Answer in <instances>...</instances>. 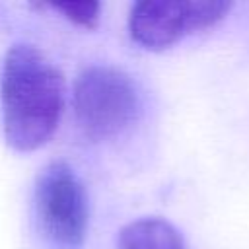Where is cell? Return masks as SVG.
I'll use <instances>...</instances> for the list:
<instances>
[{
  "instance_id": "cell-1",
  "label": "cell",
  "mask_w": 249,
  "mask_h": 249,
  "mask_svg": "<svg viewBox=\"0 0 249 249\" xmlns=\"http://www.w3.org/2000/svg\"><path fill=\"white\" fill-rule=\"evenodd\" d=\"M62 74L33 45L8 49L0 70L4 140L16 152H31L56 130L64 95Z\"/></svg>"
},
{
  "instance_id": "cell-2",
  "label": "cell",
  "mask_w": 249,
  "mask_h": 249,
  "mask_svg": "<svg viewBox=\"0 0 249 249\" xmlns=\"http://www.w3.org/2000/svg\"><path fill=\"white\" fill-rule=\"evenodd\" d=\"M74 117L89 138H111L136 117L138 95L128 74L115 66L93 64L84 68L72 91Z\"/></svg>"
},
{
  "instance_id": "cell-3",
  "label": "cell",
  "mask_w": 249,
  "mask_h": 249,
  "mask_svg": "<svg viewBox=\"0 0 249 249\" xmlns=\"http://www.w3.org/2000/svg\"><path fill=\"white\" fill-rule=\"evenodd\" d=\"M35 218L41 233L56 249H80L88 231V200L74 169L54 160L47 163L33 189Z\"/></svg>"
},
{
  "instance_id": "cell-4",
  "label": "cell",
  "mask_w": 249,
  "mask_h": 249,
  "mask_svg": "<svg viewBox=\"0 0 249 249\" xmlns=\"http://www.w3.org/2000/svg\"><path fill=\"white\" fill-rule=\"evenodd\" d=\"M231 6V2L210 0H142L130 8L128 31L142 47L160 51L189 33L216 25Z\"/></svg>"
},
{
  "instance_id": "cell-5",
  "label": "cell",
  "mask_w": 249,
  "mask_h": 249,
  "mask_svg": "<svg viewBox=\"0 0 249 249\" xmlns=\"http://www.w3.org/2000/svg\"><path fill=\"white\" fill-rule=\"evenodd\" d=\"M119 249H185L181 233L163 218L148 216L124 224L117 235Z\"/></svg>"
},
{
  "instance_id": "cell-6",
  "label": "cell",
  "mask_w": 249,
  "mask_h": 249,
  "mask_svg": "<svg viewBox=\"0 0 249 249\" xmlns=\"http://www.w3.org/2000/svg\"><path fill=\"white\" fill-rule=\"evenodd\" d=\"M45 8H53L62 14L66 19L74 21L82 27H95L99 19V4L97 2H51Z\"/></svg>"
}]
</instances>
